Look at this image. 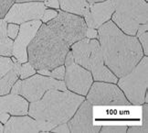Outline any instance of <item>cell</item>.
Here are the masks:
<instances>
[{"label":"cell","instance_id":"obj_1","mask_svg":"<svg viewBox=\"0 0 148 133\" xmlns=\"http://www.w3.org/2000/svg\"><path fill=\"white\" fill-rule=\"evenodd\" d=\"M97 31L104 64L117 77L132 71L144 57L138 39L123 33L112 21L108 20Z\"/></svg>","mask_w":148,"mask_h":133},{"label":"cell","instance_id":"obj_2","mask_svg":"<svg viewBox=\"0 0 148 133\" xmlns=\"http://www.w3.org/2000/svg\"><path fill=\"white\" fill-rule=\"evenodd\" d=\"M85 100L83 96L65 90H48L39 100L30 102L27 114L37 120L60 125L67 123L79 105Z\"/></svg>","mask_w":148,"mask_h":133},{"label":"cell","instance_id":"obj_3","mask_svg":"<svg viewBox=\"0 0 148 133\" xmlns=\"http://www.w3.org/2000/svg\"><path fill=\"white\" fill-rule=\"evenodd\" d=\"M70 46L47 24H41L27 48L28 62L36 70H52L63 65Z\"/></svg>","mask_w":148,"mask_h":133},{"label":"cell","instance_id":"obj_4","mask_svg":"<svg viewBox=\"0 0 148 133\" xmlns=\"http://www.w3.org/2000/svg\"><path fill=\"white\" fill-rule=\"evenodd\" d=\"M71 53L74 62L92 73L94 81L117 83L118 77L104 64L98 39L84 38L76 42L71 45Z\"/></svg>","mask_w":148,"mask_h":133},{"label":"cell","instance_id":"obj_5","mask_svg":"<svg viewBox=\"0 0 148 133\" xmlns=\"http://www.w3.org/2000/svg\"><path fill=\"white\" fill-rule=\"evenodd\" d=\"M115 10L112 22L127 35L135 36L139 25L147 24L148 5L145 0H112Z\"/></svg>","mask_w":148,"mask_h":133},{"label":"cell","instance_id":"obj_6","mask_svg":"<svg viewBox=\"0 0 148 133\" xmlns=\"http://www.w3.org/2000/svg\"><path fill=\"white\" fill-rule=\"evenodd\" d=\"M127 100L133 105H143L148 86V58L143 57L136 66L117 81Z\"/></svg>","mask_w":148,"mask_h":133},{"label":"cell","instance_id":"obj_7","mask_svg":"<svg viewBox=\"0 0 148 133\" xmlns=\"http://www.w3.org/2000/svg\"><path fill=\"white\" fill-rule=\"evenodd\" d=\"M57 35L70 46L86 38L87 25L82 17L61 10L55 18L47 23Z\"/></svg>","mask_w":148,"mask_h":133},{"label":"cell","instance_id":"obj_8","mask_svg":"<svg viewBox=\"0 0 148 133\" xmlns=\"http://www.w3.org/2000/svg\"><path fill=\"white\" fill-rule=\"evenodd\" d=\"M51 89L65 91L67 87L63 80H57L42 74H33L21 80L19 95L28 102H35L40 99L48 90Z\"/></svg>","mask_w":148,"mask_h":133},{"label":"cell","instance_id":"obj_9","mask_svg":"<svg viewBox=\"0 0 148 133\" xmlns=\"http://www.w3.org/2000/svg\"><path fill=\"white\" fill-rule=\"evenodd\" d=\"M64 63V82L67 89L73 93L85 96L93 82L92 73L74 62L72 53L70 51L66 55Z\"/></svg>","mask_w":148,"mask_h":133},{"label":"cell","instance_id":"obj_10","mask_svg":"<svg viewBox=\"0 0 148 133\" xmlns=\"http://www.w3.org/2000/svg\"><path fill=\"white\" fill-rule=\"evenodd\" d=\"M86 96L92 106H129L131 104L118 86L108 82L93 83Z\"/></svg>","mask_w":148,"mask_h":133},{"label":"cell","instance_id":"obj_11","mask_svg":"<svg viewBox=\"0 0 148 133\" xmlns=\"http://www.w3.org/2000/svg\"><path fill=\"white\" fill-rule=\"evenodd\" d=\"M47 8L43 1L16 2L12 5L4 19L8 23L22 24L24 22L40 19Z\"/></svg>","mask_w":148,"mask_h":133},{"label":"cell","instance_id":"obj_12","mask_svg":"<svg viewBox=\"0 0 148 133\" xmlns=\"http://www.w3.org/2000/svg\"><path fill=\"white\" fill-rule=\"evenodd\" d=\"M41 24L42 22L40 19L31 20L20 24L18 34L13 42L12 51V55L20 63H24L27 61V48L34 37L36 36Z\"/></svg>","mask_w":148,"mask_h":133},{"label":"cell","instance_id":"obj_13","mask_svg":"<svg viewBox=\"0 0 148 133\" xmlns=\"http://www.w3.org/2000/svg\"><path fill=\"white\" fill-rule=\"evenodd\" d=\"M71 132H99L101 128L92 124V105L88 100H84L72 118L68 121Z\"/></svg>","mask_w":148,"mask_h":133},{"label":"cell","instance_id":"obj_14","mask_svg":"<svg viewBox=\"0 0 148 133\" xmlns=\"http://www.w3.org/2000/svg\"><path fill=\"white\" fill-rule=\"evenodd\" d=\"M40 120L27 116L10 117L4 126V132H40Z\"/></svg>","mask_w":148,"mask_h":133},{"label":"cell","instance_id":"obj_15","mask_svg":"<svg viewBox=\"0 0 148 133\" xmlns=\"http://www.w3.org/2000/svg\"><path fill=\"white\" fill-rule=\"evenodd\" d=\"M28 101L20 95L0 96V111L11 116H24L28 111Z\"/></svg>","mask_w":148,"mask_h":133},{"label":"cell","instance_id":"obj_16","mask_svg":"<svg viewBox=\"0 0 148 133\" xmlns=\"http://www.w3.org/2000/svg\"><path fill=\"white\" fill-rule=\"evenodd\" d=\"M115 10L112 0H105L90 5V12L92 14L94 28H98L100 26L112 19V16Z\"/></svg>","mask_w":148,"mask_h":133},{"label":"cell","instance_id":"obj_17","mask_svg":"<svg viewBox=\"0 0 148 133\" xmlns=\"http://www.w3.org/2000/svg\"><path fill=\"white\" fill-rule=\"evenodd\" d=\"M60 8L65 11L82 17L90 11V4L86 0H59Z\"/></svg>","mask_w":148,"mask_h":133},{"label":"cell","instance_id":"obj_18","mask_svg":"<svg viewBox=\"0 0 148 133\" xmlns=\"http://www.w3.org/2000/svg\"><path fill=\"white\" fill-rule=\"evenodd\" d=\"M19 73H18L14 68L0 78V96H5L10 93L13 85L18 80Z\"/></svg>","mask_w":148,"mask_h":133},{"label":"cell","instance_id":"obj_19","mask_svg":"<svg viewBox=\"0 0 148 133\" xmlns=\"http://www.w3.org/2000/svg\"><path fill=\"white\" fill-rule=\"evenodd\" d=\"M14 40L8 37V35L0 38V55L5 57H11L13 51Z\"/></svg>","mask_w":148,"mask_h":133},{"label":"cell","instance_id":"obj_20","mask_svg":"<svg viewBox=\"0 0 148 133\" xmlns=\"http://www.w3.org/2000/svg\"><path fill=\"white\" fill-rule=\"evenodd\" d=\"M38 73L42 74V76H49L52 77L54 79L57 80H64V76H65V66L60 65L58 66L52 70H37Z\"/></svg>","mask_w":148,"mask_h":133},{"label":"cell","instance_id":"obj_21","mask_svg":"<svg viewBox=\"0 0 148 133\" xmlns=\"http://www.w3.org/2000/svg\"><path fill=\"white\" fill-rule=\"evenodd\" d=\"M13 65L14 62L12 61V58L0 55V78L8 73L13 68Z\"/></svg>","mask_w":148,"mask_h":133},{"label":"cell","instance_id":"obj_22","mask_svg":"<svg viewBox=\"0 0 148 133\" xmlns=\"http://www.w3.org/2000/svg\"><path fill=\"white\" fill-rule=\"evenodd\" d=\"M35 73H36V69L31 65L30 62H26L24 63H21L20 72H19V77L21 80L26 79Z\"/></svg>","mask_w":148,"mask_h":133},{"label":"cell","instance_id":"obj_23","mask_svg":"<svg viewBox=\"0 0 148 133\" xmlns=\"http://www.w3.org/2000/svg\"><path fill=\"white\" fill-rule=\"evenodd\" d=\"M127 127L126 126H104L100 130L101 133H113V132H117V133H124L127 130Z\"/></svg>","mask_w":148,"mask_h":133},{"label":"cell","instance_id":"obj_24","mask_svg":"<svg viewBox=\"0 0 148 133\" xmlns=\"http://www.w3.org/2000/svg\"><path fill=\"white\" fill-rule=\"evenodd\" d=\"M14 3V0H0V19L5 18Z\"/></svg>","mask_w":148,"mask_h":133},{"label":"cell","instance_id":"obj_25","mask_svg":"<svg viewBox=\"0 0 148 133\" xmlns=\"http://www.w3.org/2000/svg\"><path fill=\"white\" fill-rule=\"evenodd\" d=\"M19 31V25L15 24V23H8L7 27V35L10 39H12L13 40L16 39V37L18 36Z\"/></svg>","mask_w":148,"mask_h":133},{"label":"cell","instance_id":"obj_26","mask_svg":"<svg viewBox=\"0 0 148 133\" xmlns=\"http://www.w3.org/2000/svg\"><path fill=\"white\" fill-rule=\"evenodd\" d=\"M58 15V11L55 9H45L44 13L41 17V22L43 23H48L49 21L52 20L55 17Z\"/></svg>","mask_w":148,"mask_h":133},{"label":"cell","instance_id":"obj_27","mask_svg":"<svg viewBox=\"0 0 148 133\" xmlns=\"http://www.w3.org/2000/svg\"><path fill=\"white\" fill-rule=\"evenodd\" d=\"M138 38H139L138 40L142 46V49L144 51V53L147 55L148 54V33L147 31L142 33Z\"/></svg>","mask_w":148,"mask_h":133},{"label":"cell","instance_id":"obj_28","mask_svg":"<svg viewBox=\"0 0 148 133\" xmlns=\"http://www.w3.org/2000/svg\"><path fill=\"white\" fill-rule=\"evenodd\" d=\"M51 132H66V133H69L71 131H70V129H69V127H68L67 123H62V124L57 125L56 127H54V128L51 130Z\"/></svg>","mask_w":148,"mask_h":133},{"label":"cell","instance_id":"obj_29","mask_svg":"<svg viewBox=\"0 0 148 133\" xmlns=\"http://www.w3.org/2000/svg\"><path fill=\"white\" fill-rule=\"evenodd\" d=\"M143 127L148 130V105L145 103V105L143 107Z\"/></svg>","mask_w":148,"mask_h":133},{"label":"cell","instance_id":"obj_30","mask_svg":"<svg viewBox=\"0 0 148 133\" xmlns=\"http://www.w3.org/2000/svg\"><path fill=\"white\" fill-rule=\"evenodd\" d=\"M128 133H147L148 130H146L143 126H134L131 128L127 129L126 130Z\"/></svg>","mask_w":148,"mask_h":133},{"label":"cell","instance_id":"obj_31","mask_svg":"<svg viewBox=\"0 0 148 133\" xmlns=\"http://www.w3.org/2000/svg\"><path fill=\"white\" fill-rule=\"evenodd\" d=\"M44 5L48 8H52L54 9L60 8L59 0H44Z\"/></svg>","mask_w":148,"mask_h":133},{"label":"cell","instance_id":"obj_32","mask_svg":"<svg viewBox=\"0 0 148 133\" xmlns=\"http://www.w3.org/2000/svg\"><path fill=\"white\" fill-rule=\"evenodd\" d=\"M7 27L8 22L4 19H0V38L7 35Z\"/></svg>","mask_w":148,"mask_h":133},{"label":"cell","instance_id":"obj_33","mask_svg":"<svg viewBox=\"0 0 148 133\" xmlns=\"http://www.w3.org/2000/svg\"><path fill=\"white\" fill-rule=\"evenodd\" d=\"M86 38L88 39H97L98 31L92 28H87L86 30Z\"/></svg>","mask_w":148,"mask_h":133},{"label":"cell","instance_id":"obj_34","mask_svg":"<svg viewBox=\"0 0 148 133\" xmlns=\"http://www.w3.org/2000/svg\"><path fill=\"white\" fill-rule=\"evenodd\" d=\"M145 31H148V25L147 24H141L139 25L138 28H137V31H136V38H138L142 33H144Z\"/></svg>","mask_w":148,"mask_h":133},{"label":"cell","instance_id":"obj_35","mask_svg":"<svg viewBox=\"0 0 148 133\" xmlns=\"http://www.w3.org/2000/svg\"><path fill=\"white\" fill-rule=\"evenodd\" d=\"M9 118H10V115L8 113H5V112L0 111V121H1L3 124H5V122L8 120Z\"/></svg>","mask_w":148,"mask_h":133},{"label":"cell","instance_id":"obj_36","mask_svg":"<svg viewBox=\"0 0 148 133\" xmlns=\"http://www.w3.org/2000/svg\"><path fill=\"white\" fill-rule=\"evenodd\" d=\"M86 1L90 5V4H94V3H98V2H102L105 1V0H86Z\"/></svg>","mask_w":148,"mask_h":133},{"label":"cell","instance_id":"obj_37","mask_svg":"<svg viewBox=\"0 0 148 133\" xmlns=\"http://www.w3.org/2000/svg\"><path fill=\"white\" fill-rule=\"evenodd\" d=\"M29 1H44V0H14V2H29Z\"/></svg>","mask_w":148,"mask_h":133},{"label":"cell","instance_id":"obj_38","mask_svg":"<svg viewBox=\"0 0 148 133\" xmlns=\"http://www.w3.org/2000/svg\"><path fill=\"white\" fill-rule=\"evenodd\" d=\"M0 132H4V125L1 121H0Z\"/></svg>","mask_w":148,"mask_h":133},{"label":"cell","instance_id":"obj_39","mask_svg":"<svg viewBox=\"0 0 148 133\" xmlns=\"http://www.w3.org/2000/svg\"><path fill=\"white\" fill-rule=\"evenodd\" d=\"M145 1H146V2H147V0H145Z\"/></svg>","mask_w":148,"mask_h":133}]
</instances>
